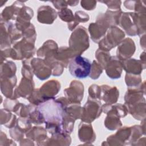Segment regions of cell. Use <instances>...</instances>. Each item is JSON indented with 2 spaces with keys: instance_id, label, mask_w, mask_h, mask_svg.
I'll list each match as a JSON object with an SVG mask.
<instances>
[{
  "instance_id": "obj_5",
  "label": "cell",
  "mask_w": 146,
  "mask_h": 146,
  "mask_svg": "<svg viewBox=\"0 0 146 146\" xmlns=\"http://www.w3.org/2000/svg\"><path fill=\"white\" fill-rule=\"evenodd\" d=\"M83 88V85L80 82L74 80L71 82L70 88L64 90V94L67 97V100L71 103L80 104L83 98L84 90H77Z\"/></svg>"
},
{
  "instance_id": "obj_4",
  "label": "cell",
  "mask_w": 146,
  "mask_h": 146,
  "mask_svg": "<svg viewBox=\"0 0 146 146\" xmlns=\"http://www.w3.org/2000/svg\"><path fill=\"white\" fill-rule=\"evenodd\" d=\"M100 104L98 101H96L94 99L88 98V102L82 109V120L83 121L91 123L94 120L98 117L101 115Z\"/></svg>"
},
{
  "instance_id": "obj_10",
  "label": "cell",
  "mask_w": 146,
  "mask_h": 146,
  "mask_svg": "<svg viewBox=\"0 0 146 146\" xmlns=\"http://www.w3.org/2000/svg\"><path fill=\"white\" fill-rule=\"evenodd\" d=\"M101 88L103 91L102 99L104 102L111 104L116 102L119 94L116 87H110V86L103 85Z\"/></svg>"
},
{
  "instance_id": "obj_9",
  "label": "cell",
  "mask_w": 146,
  "mask_h": 146,
  "mask_svg": "<svg viewBox=\"0 0 146 146\" xmlns=\"http://www.w3.org/2000/svg\"><path fill=\"white\" fill-rule=\"evenodd\" d=\"M134 42L130 38H127L121 43L117 48V55L120 60H125L135 52Z\"/></svg>"
},
{
  "instance_id": "obj_3",
  "label": "cell",
  "mask_w": 146,
  "mask_h": 146,
  "mask_svg": "<svg viewBox=\"0 0 146 146\" xmlns=\"http://www.w3.org/2000/svg\"><path fill=\"white\" fill-rule=\"evenodd\" d=\"M124 36V33L120 29L115 26H112L106 37L100 40L99 48L104 51H109L120 43Z\"/></svg>"
},
{
  "instance_id": "obj_17",
  "label": "cell",
  "mask_w": 146,
  "mask_h": 146,
  "mask_svg": "<svg viewBox=\"0 0 146 146\" xmlns=\"http://www.w3.org/2000/svg\"><path fill=\"white\" fill-rule=\"evenodd\" d=\"M104 3H106L109 9L114 10H120V5L121 2L120 1H100Z\"/></svg>"
},
{
  "instance_id": "obj_19",
  "label": "cell",
  "mask_w": 146,
  "mask_h": 146,
  "mask_svg": "<svg viewBox=\"0 0 146 146\" xmlns=\"http://www.w3.org/2000/svg\"><path fill=\"white\" fill-rule=\"evenodd\" d=\"M51 2L53 3L54 6L59 10L64 8H66L68 5L67 1H51Z\"/></svg>"
},
{
  "instance_id": "obj_20",
  "label": "cell",
  "mask_w": 146,
  "mask_h": 146,
  "mask_svg": "<svg viewBox=\"0 0 146 146\" xmlns=\"http://www.w3.org/2000/svg\"><path fill=\"white\" fill-rule=\"evenodd\" d=\"M57 52V51H56ZM56 52H51V55H50V60H46L47 62H51V61H52V54L53 53H56ZM48 58H50V55H47V57H46V59H47Z\"/></svg>"
},
{
  "instance_id": "obj_11",
  "label": "cell",
  "mask_w": 146,
  "mask_h": 146,
  "mask_svg": "<svg viewBox=\"0 0 146 146\" xmlns=\"http://www.w3.org/2000/svg\"><path fill=\"white\" fill-rule=\"evenodd\" d=\"M1 91L7 98H11L13 88L16 84L17 79L15 76L10 78H1Z\"/></svg>"
},
{
  "instance_id": "obj_1",
  "label": "cell",
  "mask_w": 146,
  "mask_h": 146,
  "mask_svg": "<svg viewBox=\"0 0 146 146\" xmlns=\"http://www.w3.org/2000/svg\"><path fill=\"white\" fill-rule=\"evenodd\" d=\"M91 68L90 60L80 55L75 56L68 63V70L71 75L79 79L87 77L90 74Z\"/></svg>"
},
{
  "instance_id": "obj_13",
  "label": "cell",
  "mask_w": 146,
  "mask_h": 146,
  "mask_svg": "<svg viewBox=\"0 0 146 146\" xmlns=\"http://www.w3.org/2000/svg\"><path fill=\"white\" fill-rule=\"evenodd\" d=\"M110 55L108 52L102 50H98L95 54V57L98 59L100 65L104 69L106 68L108 62L111 59Z\"/></svg>"
},
{
  "instance_id": "obj_15",
  "label": "cell",
  "mask_w": 146,
  "mask_h": 146,
  "mask_svg": "<svg viewBox=\"0 0 146 146\" xmlns=\"http://www.w3.org/2000/svg\"><path fill=\"white\" fill-rule=\"evenodd\" d=\"M58 14L62 21L67 22L69 23H71V22H73L75 19L72 11L69 9H62L58 11Z\"/></svg>"
},
{
  "instance_id": "obj_8",
  "label": "cell",
  "mask_w": 146,
  "mask_h": 146,
  "mask_svg": "<svg viewBox=\"0 0 146 146\" xmlns=\"http://www.w3.org/2000/svg\"><path fill=\"white\" fill-rule=\"evenodd\" d=\"M122 68L121 60L116 56H112L106 67L107 74L111 79L119 78L121 74Z\"/></svg>"
},
{
  "instance_id": "obj_18",
  "label": "cell",
  "mask_w": 146,
  "mask_h": 146,
  "mask_svg": "<svg viewBox=\"0 0 146 146\" xmlns=\"http://www.w3.org/2000/svg\"><path fill=\"white\" fill-rule=\"evenodd\" d=\"M81 6L87 10H94L96 6V2L95 1H82Z\"/></svg>"
},
{
  "instance_id": "obj_12",
  "label": "cell",
  "mask_w": 146,
  "mask_h": 146,
  "mask_svg": "<svg viewBox=\"0 0 146 146\" xmlns=\"http://www.w3.org/2000/svg\"><path fill=\"white\" fill-rule=\"evenodd\" d=\"M1 78L13 77L15 76L16 66L14 63L7 61L6 63H1Z\"/></svg>"
},
{
  "instance_id": "obj_7",
  "label": "cell",
  "mask_w": 146,
  "mask_h": 146,
  "mask_svg": "<svg viewBox=\"0 0 146 146\" xmlns=\"http://www.w3.org/2000/svg\"><path fill=\"white\" fill-rule=\"evenodd\" d=\"M57 17L56 12L49 6H42L38 10V21L42 23L51 24Z\"/></svg>"
},
{
  "instance_id": "obj_16",
  "label": "cell",
  "mask_w": 146,
  "mask_h": 146,
  "mask_svg": "<svg viewBox=\"0 0 146 146\" xmlns=\"http://www.w3.org/2000/svg\"><path fill=\"white\" fill-rule=\"evenodd\" d=\"M111 104H104L102 106V110L104 112H106V113H107L109 110H111V111L113 112V111L111 109ZM115 106L116 107V109H117L118 112H119L120 116L124 117L127 115V112H126L127 108H125V106H123L121 104H116V105H115ZM113 113H114V112H113Z\"/></svg>"
},
{
  "instance_id": "obj_2",
  "label": "cell",
  "mask_w": 146,
  "mask_h": 146,
  "mask_svg": "<svg viewBox=\"0 0 146 146\" xmlns=\"http://www.w3.org/2000/svg\"><path fill=\"white\" fill-rule=\"evenodd\" d=\"M88 35L84 27L80 26L75 31H74L70 39V49L75 56L80 55L89 46L88 42L80 41L87 39Z\"/></svg>"
},
{
  "instance_id": "obj_14",
  "label": "cell",
  "mask_w": 146,
  "mask_h": 146,
  "mask_svg": "<svg viewBox=\"0 0 146 146\" xmlns=\"http://www.w3.org/2000/svg\"><path fill=\"white\" fill-rule=\"evenodd\" d=\"M88 20H89V16L86 13H84V11H76L75 13V19L74 21L73 25H72L70 26H68V27L70 30H72L73 29H74L75 27V26L78 23H79L80 22H85L88 21Z\"/></svg>"
},
{
  "instance_id": "obj_6",
  "label": "cell",
  "mask_w": 146,
  "mask_h": 146,
  "mask_svg": "<svg viewBox=\"0 0 146 146\" xmlns=\"http://www.w3.org/2000/svg\"><path fill=\"white\" fill-rule=\"evenodd\" d=\"M33 61L36 64L33 66L32 70L33 72L36 75V76L40 80H44L47 79L51 75V67L46 63L44 60L39 59L40 64H38V59L36 58L33 59Z\"/></svg>"
}]
</instances>
